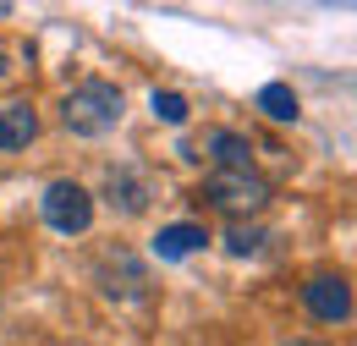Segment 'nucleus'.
Returning <instances> with one entry per match:
<instances>
[{
    "label": "nucleus",
    "mask_w": 357,
    "mask_h": 346,
    "mask_svg": "<svg viewBox=\"0 0 357 346\" xmlns=\"http://www.w3.org/2000/svg\"><path fill=\"white\" fill-rule=\"evenodd\" d=\"M121 110H127V93L116 83H77L61 99V121L72 137H105V132L121 127Z\"/></svg>",
    "instance_id": "obj_1"
},
{
    "label": "nucleus",
    "mask_w": 357,
    "mask_h": 346,
    "mask_svg": "<svg viewBox=\"0 0 357 346\" xmlns=\"http://www.w3.org/2000/svg\"><path fill=\"white\" fill-rule=\"evenodd\" d=\"M198 198H204L215 215H225L231 225H242V220L264 215L269 181L259 171H209V176H204V187H198Z\"/></svg>",
    "instance_id": "obj_2"
},
{
    "label": "nucleus",
    "mask_w": 357,
    "mask_h": 346,
    "mask_svg": "<svg viewBox=\"0 0 357 346\" xmlns=\"http://www.w3.org/2000/svg\"><path fill=\"white\" fill-rule=\"evenodd\" d=\"M39 215H45L50 231H61V236H83L93 225V193L83 187V181H50L45 198H39Z\"/></svg>",
    "instance_id": "obj_3"
},
{
    "label": "nucleus",
    "mask_w": 357,
    "mask_h": 346,
    "mask_svg": "<svg viewBox=\"0 0 357 346\" xmlns=\"http://www.w3.org/2000/svg\"><path fill=\"white\" fill-rule=\"evenodd\" d=\"M303 308H308L319 324H347L352 319V280L347 275H308Z\"/></svg>",
    "instance_id": "obj_4"
},
{
    "label": "nucleus",
    "mask_w": 357,
    "mask_h": 346,
    "mask_svg": "<svg viewBox=\"0 0 357 346\" xmlns=\"http://www.w3.org/2000/svg\"><path fill=\"white\" fill-rule=\"evenodd\" d=\"M215 160V171H253V137H242V132L231 127H215L204 132V149H187V160Z\"/></svg>",
    "instance_id": "obj_5"
},
{
    "label": "nucleus",
    "mask_w": 357,
    "mask_h": 346,
    "mask_svg": "<svg viewBox=\"0 0 357 346\" xmlns=\"http://www.w3.org/2000/svg\"><path fill=\"white\" fill-rule=\"evenodd\" d=\"M99 286L110 297H143L149 292V269L132 253H110V259H99Z\"/></svg>",
    "instance_id": "obj_6"
},
{
    "label": "nucleus",
    "mask_w": 357,
    "mask_h": 346,
    "mask_svg": "<svg viewBox=\"0 0 357 346\" xmlns=\"http://www.w3.org/2000/svg\"><path fill=\"white\" fill-rule=\"evenodd\" d=\"M39 137V110L28 105V99H11V105H0V154H17V149H28Z\"/></svg>",
    "instance_id": "obj_7"
},
{
    "label": "nucleus",
    "mask_w": 357,
    "mask_h": 346,
    "mask_svg": "<svg viewBox=\"0 0 357 346\" xmlns=\"http://www.w3.org/2000/svg\"><path fill=\"white\" fill-rule=\"evenodd\" d=\"M204 242H209V231H204L198 220H176V225H165V231L154 236V259L176 264V259H187V253H204Z\"/></svg>",
    "instance_id": "obj_8"
},
{
    "label": "nucleus",
    "mask_w": 357,
    "mask_h": 346,
    "mask_svg": "<svg viewBox=\"0 0 357 346\" xmlns=\"http://www.w3.org/2000/svg\"><path fill=\"white\" fill-rule=\"evenodd\" d=\"M110 204H121V215H143L149 209V181L137 171H110Z\"/></svg>",
    "instance_id": "obj_9"
},
{
    "label": "nucleus",
    "mask_w": 357,
    "mask_h": 346,
    "mask_svg": "<svg viewBox=\"0 0 357 346\" xmlns=\"http://www.w3.org/2000/svg\"><path fill=\"white\" fill-rule=\"evenodd\" d=\"M259 110H264L269 121H297V116H303L291 83H264V88H259Z\"/></svg>",
    "instance_id": "obj_10"
},
{
    "label": "nucleus",
    "mask_w": 357,
    "mask_h": 346,
    "mask_svg": "<svg viewBox=\"0 0 357 346\" xmlns=\"http://www.w3.org/2000/svg\"><path fill=\"white\" fill-rule=\"evenodd\" d=\"M149 105H154V116H160L165 127H181V121H187V110H192L176 88H154V99H149Z\"/></svg>",
    "instance_id": "obj_11"
},
{
    "label": "nucleus",
    "mask_w": 357,
    "mask_h": 346,
    "mask_svg": "<svg viewBox=\"0 0 357 346\" xmlns=\"http://www.w3.org/2000/svg\"><path fill=\"white\" fill-rule=\"evenodd\" d=\"M225 248H231L236 259L259 253V248H264V225H231V231H225Z\"/></svg>",
    "instance_id": "obj_12"
},
{
    "label": "nucleus",
    "mask_w": 357,
    "mask_h": 346,
    "mask_svg": "<svg viewBox=\"0 0 357 346\" xmlns=\"http://www.w3.org/2000/svg\"><path fill=\"white\" fill-rule=\"evenodd\" d=\"M0 77H6V50H0Z\"/></svg>",
    "instance_id": "obj_13"
},
{
    "label": "nucleus",
    "mask_w": 357,
    "mask_h": 346,
    "mask_svg": "<svg viewBox=\"0 0 357 346\" xmlns=\"http://www.w3.org/2000/svg\"><path fill=\"white\" fill-rule=\"evenodd\" d=\"M6 11H11V6H6V0H0V17H6Z\"/></svg>",
    "instance_id": "obj_14"
}]
</instances>
